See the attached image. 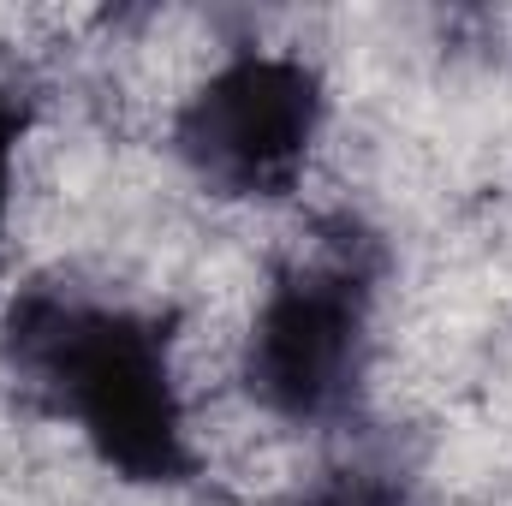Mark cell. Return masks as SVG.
Returning a JSON list of instances; mask_svg holds the SVG:
<instances>
[{"instance_id": "6da1fadb", "label": "cell", "mask_w": 512, "mask_h": 506, "mask_svg": "<svg viewBox=\"0 0 512 506\" xmlns=\"http://www.w3.org/2000/svg\"><path fill=\"white\" fill-rule=\"evenodd\" d=\"M0 358L126 489H185L203 465L173 328L126 298L36 280L0 310Z\"/></svg>"}, {"instance_id": "7a4b0ae2", "label": "cell", "mask_w": 512, "mask_h": 506, "mask_svg": "<svg viewBox=\"0 0 512 506\" xmlns=\"http://www.w3.org/2000/svg\"><path fill=\"white\" fill-rule=\"evenodd\" d=\"M382 280V239L352 215L268 274L239 340V387L262 417L286 429H340L364 411Z\"/></svg>"}, {"instance_id": "3957f363", "label": "cell", "mask_w": 512, "mask_h": 506, "mask_svg": "<svg viewBox=\"0 0 512 506\" xmlns=\"http://www.w3.org/2000/svg\"><path fill=\"white\" fill-rule=\"evenodd\" d=\"M328 78L292 48H233L173 108V155L221 203H286L322 149Z\"/></svg>"}, {"instance_id": "277c9868", "label": "cell", "mask_w": 512, "mask_h": 506, "mask_svg": "<svg viewBox=\"0 0 512 506\" xmlns=\"http://www.w3.org/2000/svg\"><path fill=\"white\" fill-rule=\"evenodd\" d=\"M298 506H411V495H405L399 471L352 459V465L322 471V477L310 483V495H304Z\"/></svg>"}, {"instance_id": "5b68a950", "label": "cell", "mask_w": 512, "mask_h": 506, "mask_svg": "<svg viewBox=\"0 0 512 506\" xmlns=\"http://www.w3.org/2000/svg\"><path fill=\"white\" fill-rule=\"evenodd\" d=\"M30 131H36V96L18 84H0V227L18 197V161H24Z\"/></svg>"}]
</instances>
